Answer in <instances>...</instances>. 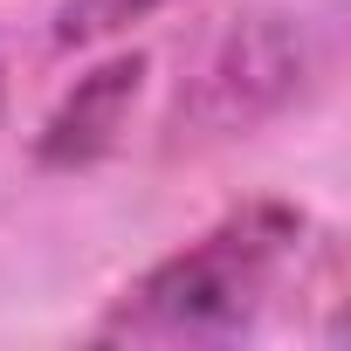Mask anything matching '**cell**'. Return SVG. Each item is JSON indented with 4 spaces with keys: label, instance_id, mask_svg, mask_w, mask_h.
Wrapping results in <instances>:
<instances>
[{
    "label": "cell",
    "instance_id": "cell-1",
    "mask_svg": "<svg viewBox=\"0 0 351 351\" xmlns=\"http://www.w3.org/2000/svg\"><path fill=\"white\" fill-rule=\"evenodd\" d=\"M310 221L282 200H248L207 234L152 262L97 324V344H241L282 296Z\"/></svg>",
    "mask_w": 351,
    "mask_h": 351
},
{
    "label": "cell",
    "instance_id": "cell-2",
    "mask_svg": "<svg viewBox=\"0 0 351 351\" xmlns=\"http://www.w3.org/2000/svg\"><path fill=\"white\" fill-rule=\"evenodd\" d=\"M310 69H317V28L303 14H248L207 49L200 83L180 104V117L193 131H248L289 110Z\"/></svg>",
    "mask_w": 351,
    "mask_h": 351
},
{
    "label": "cell",
    "instance_id": "cell-3",
    "mask_svg": "<svg viewBox=\"0 0 351 351\" xmlns=\"http://www.w3.org/2000/svg\"><path fill=\"white\" fill-rule=\"evenodd\" d=\"M138 76H145V56H110L104 69L76 76L62 110L42 124V165H90L97 152H110L124 117H131Z\"/></svg>",
    "mask_w": 351,
    "mask_h": 351
},
{
    "label": "cell",
    "instance_id": "cell-4",
    "mask_svg": "<svg viewBox=\"0 0 351 351\" xmlns=\"http://www.w3.org/2000/svg\"><path fill=\"white\" fill-rule=\"evenodd\" d=\"M165 0H62L56 8V42L62 49H76V42H104V35H117L124 21H145V14H158Z\"/></svg>",
    "mask_w": 351,
    "mask_h": 351
},
{
    "label": "cell",
    "instance_id": "cell-5",
    "mask_svg": "<svg viewBox=\"0 0 351 351\" xmlns=\"http://www.w3.org/2000/svg\"><path fill=\"white\" fill-rule=\"evenodd\" d=\"M0 104H8V69H0Z\"/></svg>",
    "mask_w": 351,
    "mask_h": 351
}]
</instances>
